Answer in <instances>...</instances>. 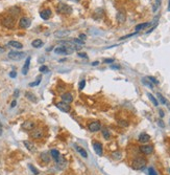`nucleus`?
<instances>
[{
	"label": "nucleus",
	"mask_w": 170,
	"mask_h": 175,
	"mask_svg": "<svg viewBox=\"0 0 170 175\" xmlns=\"http://www.w3.org/2000/svg\"><path fill=\"white\" fill-rule=\"evenodd\" d=\"M70 1H73V2H79L81 0H70Z\"/></svg>",
	"instance_id": "obj_52"
},
{
	"label": "nucleus",
	"mask_w": 170,
	"mask_h": 175,
	"mask_svg": "<svg viewBox=\"0 0 170 175\" xmlns=\"http://www.w3.org/2000/svg\"><path fill=\"white\" fill-rule=\"evenodd\" d=\"M62 101L65 102V103H71L73 101V96L71 92H65L62 94Z\"/></svg>",
	"instance_id": "obj_14"
},
{
	"label": "nucleus",
	"mask_w": 170,
	"mask_h": 175,
	"mask_svg": "<svg viewBox=\"0 0 170 175\" xmlns=\"http://www.w3.org/2000/svg\"><path fill=\"white\" fill-rule=\"evenodd\" d=\"M98 64H99V62H98V61H95V62L92 63V66H96V65H98Z\"/></svg>",
	"instance_id": "obj_51"
},
{
	"label": "nucleus",
	"mask_w": 170,
	"mask_h": 175,
	"mask_svg": "<svg viewBox=\"0 0 170 175\" xmlns=\"http://www.w3.org/2000/svg\"><path fill=\"white\" fill-rule=\"evenodd\" d=\"M50 155L52 156V158L56 161V163H58V161H60V158H61V154H60V152L56 149H52V150H51V151H50Z\"/></svg>",
	"instance_id": "obj_18"
},
{
	"label": "nucleus",
	"mask_w": 170,
	"mask_h": 175,
	"mask_svg": "<svg viewBox=\"0 0 170 175\" xmlns=\"http://www.w3.org/2000/svg\"><path fill=\"white\" fill-rule=\"evenodd\" d=\"M31 24V20L28 17H22L19 20V26L20 28H28Z\"/></svg>",
	"instance_id": "obj_7"
},
{
	"label": "nucleus",
	"mask_w": 170,
	"mask_h": 175,
	"mask_svg": "<svg viewBox=\"0 0 170 175\" xmlns=\"http://www.w3.org/2000/svg\"><path fill=\"white\" fill-rule=\"evenodd\" d=\"M160 4H161V0H156V3H154V5H153V12H156V10L159 9Z\"/></svg>",
	"instance_id": "obj_36"
},
{
	"label": "nucleus",
	"mask_w": 170,
	"mask_h": 175,
	"mask_svg": "<svg viewBox=\"0 0 170 175\" xmlns=\"http://www.w3.org/2000/svg\"><path fill=\"white\" fill-rule=\"evenodd\" d=\"M5 51V48L2 47V46H0V54H2V53H4Z\"/></svg>",
	"instance_id": "obj_50"
},
{
	"label": "nucleus",
	"mask_w": 170,
	"mask_h": 175,
	"mask_svg": "<svg viewBox=\"0 0 170 175\" xmlns=\"http://www.w3.org/2000/svg\"><path fill=\"white\" fill-rule=\"evenodd\" d=\"M147 79L149 80L151 83H153V84H159V81H158V80H156L154 77H148Z\"/></svg>",
	"instance_id": "obj_38"
},
{
	"label": "nucleus",
	"mask_w": 170,
	"mask_h": 175,
	"mask_svg": "<svg viewBox=\"0 0 170 175\" xmlns=\"http://www.w3.org/2000/svg\"><path fill=\"white\" fill-rule=\"evenodd\" d=\"M93 148H94V151L97 153V155L101 156L103 153L102 149V145L99 143V142H93Z\"/></svg>",
	"instance_id": "obj_11"
},
{
	"label": "nucleus",
	"mask_w": 170,
	"mask_h": 175,
	"mask_svg": "<svg viewBox=\"0 0 170 175\" xmlns=\"http://www.w3.org/2000/svg\"><path fill=\"white\" fill-rule=\"evenodd\" d=\"M40 159H41L43 164H49L50 163V155L47 152H43L40 155Z\"/></svg>",
	"instance_id": "obj_15"
},
{
	"label": "nucleus",
	"mask_w": 170,
	"mask_h": 175,
	"mask_svg": "<svg viewBox=\"0 0 170 175\" xmlns=\"http://www.w3.org/2000/svg\"><path fill=\"white\" fill-rule=\"evenodd\" d=\"M16 76H17V72H16V71H12L11 74H9L11 78H16Z\"/></svg>",
	"instance_id": "obj_43"
},
{
	"label": "nucleus",
	"mask_w": 170,
	"mask_h": 175,
	"mask_svg": "<svg viewBox=\"0 0 170 175\" xmlns=\"http://www.w3.org/2000/svg\"><path fill=\"white\" fill-rule=\"evenodd\" d=\"M111 68L112 69H120V66L119 65H111Z\"/></svg>",
	"instance_id": "obj_44"
},
{
	"label": "nucleus",
	"mask_w": 170,
	"mask_h": 175,
	"mask_svg": "<svg viewBox=\"0 0 170 175\" xmlns=\"http://www.w3.org/2000/svg\"><path fill=\"white\" fill-rule=\"evenodd\" d=\"M56 11H58L59 14H62V15H70V14H72L73 10L69 4L61 2L58 4V6H56Z\"/></svg>",
	"instance_id": "obj_2"
},
{
	"label": "nucleus",
	"mask_w": 170,
	"mask_h": 175,
	"mask_svg": "<svg viewBox=\"0 0 170 175\" xmlns=\"http://www.w3.org/2000/svg\"><path fill=\"white\" fill-rule=\"evenodd\" d=\"M147 96H148V99L150 100L151 103L153 104V106H158V105H159V102H158V100H156V98H154V96H153L152 94H151V93L148 92V93H147Z\"/></svg>",
	"instance_id": "obj_28"
},
{
	"label": "nucleus",
	"mask_w": 170,
	"mask_h": 175,
	"mask_svg": "<svg viewBox=\"0 0 170 175\" xmlns=\"http://www.w3.org/2000/svg\"><path fill=\"white\" fill-rule=\"evenodd\" d=\"M28 168H29V169H30L31 171H33V173H34L35 175H38V174H39V173H40V172H39V170L37 169L36 167L33 166V165L29 164V165H28Z\"/></svg>",
	"instance_id": "obj_34"
},
{
	"label": "nucleus",
	"mask_w": 170,
	"mask_h": 175,
	"mask_svg": "<svg viewBox=\"0 0 170 175\" xmlns=\"http://www.w3.org/2000/svg\"><path fill=\"white\" fill-rule=\"evenodd\" d=\"M40 71H41V72H42V74H46V72H48V70H49V69H48V67L47 66H45V65H42V66H41V67H40V69H39Z\"/></svg>",
	"instance_id": "obj_35"
},
{
	"label": "nucleus",
	"mask_w": 170,
	"mask_h": 175,
	"mask_svg": "<svg viewBox=\"0 0 170 175\" xmlns=\"http://www.w3.org/2000/svg\"><path fill=\"white\" fill-rule=\"evenodd\" d=\"M29 65H30V57H27L25 63H24V66L22 68V75L26 76L28 72V69H29Z\"/></svg>",
	"instance_id": "obj_16"
},
{
	"label": "nucleus",
	"mask_w": 170,
	"mask_h": 175,
	"mask_svg": "<svg viewBox=\"0 0 170 175\" xmlns=\"http://www.w3.org/2000/svg\"><path fill=\"white\" fill-rule=\"evenodd\" d=\"M79 39L83 40V41H85V40H86V35H85V34H81V35H79Z\"/></svg>",
	"instance_id": "obj_45"
},
{
	"label": "nucleus",
	"mask_w": 170,
	"mask_h": 175,
	"mask_svg": "<svg viewBox=\"0 0 170 175\" xmlns=\"http://www.w3.org/2000/svg\"><path fill=\"white\" fill-rule=\"evenodd\" d=\"M116 18H117V21L119 23H124L125 22V19H126V16L125 14L123 13V12H118L117 13V16H116Z\"/></svg>",
	"instance_id": "obj_17"
},
{
	"label": "nucleus",
	"mask_w": 170,
	"mask_h": 175,
	"mask_svg": "<svg viewBox=\"0 0 170 175\" xmlns=\"http://www.w3.org/2000/svg\"><path fill=\"white\" fill-rule=\"evenodd\" d=\"M23 144H24V146H25V147L27 148V150H29L30 152H35V151H36V147H35V145L33 144L31 142L24 141L23 142Z\"/></svg>",
	"instance_id": "obj_20"
},
{
	"label": "nucleus",
	"mask_w": 170,
	"mask_h": 175,
	"mask_svg": "<svg viewBox=\"0 0 170 175\" xmlns=\"http://www.w3.org/2000/svg\"><path fill=\"white\" fill-rule=\"evenodd\" d=\"M156 96H158V99L160 100V102H161L162 104H164V105H167L168 103H167V101H166V99H165L164 96H162L161 93H158V94H156Z\"/></svg>",
	"instance_id": "obj_33"
},
{
	"label": "nucleus",
	"mask_w": 170,
	"mask_h": 175,
	"mask_svg": "<svg viewBox=\"0 0 170 175\" xmlns=\"http://www.w3.org/2000/svg\"><path fill=\"white\" fill-rule=\"evenodd\" d=\"M158 124H159L160 127H162V128L165 127V124L163 123V121H162V120H159V121H158Z\"/></svg>",
	"instance_id": "obj_42"
},
{
	"label": "nucleus",
	"mask_w": 170,
	"mask_h": 175,
	"mask_svg": "<svg viewBox=\"0 0 170 175\" xmlns=\"http://www.w3.org/2000/svg\"><path fill=\"white\" fill-rule=\"evenodd\" d=\"M30 135H31V137L35 138V139H40V138L43 137L44 132H43V130L41 129V128H35V129L31 130Z\"/></svg>",
	"instance_id": "obj_6"
},
{
	"label": "nucleus",
	"mask_w": 170,
	"mask_h": 175,
	"mask_svg": "<svg viewBox=\"0 0 170 175\" xmlns=\"http://www.w3.org/2000/svg\"><path fill=\"white\" fill-rule=\"evenodd\" d=\"M75 148H76V150L78 151V153H79V154H81L83 157L86 158L87 156H88V154H87V151L85 149H83L81 147H78V146H75Z\"/></svg>",
	"instance_id": "obj_29"
},
{
	"label": "nucleus",
	"mask_w": 170,
	"mask_h": 175,
	"mask_svg": "<svg viewBox=\"0 0 170 175\" xmlns=\"http://www.w3.org/2000/svg\"><path fill=\"white\" fill-rule=\"evenodd\" d=\"M1 24L6 28H13L15 26V24H16V19H15V17L11 16V15H7V16L2 18Z\"/></svg>",
	"instance_id": "obj_3"
},
{
	"label": "nucleus",
	"mask_w": 170,
	"mask_h": 175,
	"mask_svg": "<svg viewBox=\"0 0 170 175\" xmlns=\"http://www.w3.org/2000/svg\"><path fill=\"white\" fill-rule=\"evenodd\" d=\"M9 15L11 16H13V17H16V16H18V15L20 14V9L18 8V6H13V8H11V9L9 10Z\"/></svg>",
	"instance_id": "obj_21"
},
{
	"label": "nucleus",
	"mask_w": 170,
	"mask_h": 175,
	"mask_svg": "<svg viewBox=\"0 0 170 175\" xmlns=\"http://www.w3.org/2000/svg\"><path fill=\"white\" fill-rule=\"evenodd\" d=\"M31 45H33V47H35V48H41L43 46V41L40 39H36L31 42Z\"/></svg>",
	"instance_id": "obj_26"
},
{
	"label": "nucleus",
	"mask_w": 170,
	"mask_h": 175,
	"mask_svg": "<svg viewBox=\"0 0 170 175\" xmlns=\"http://www.w3.org/2000/svg\"><path fill=\"white\" fill-rule=\"evenodd\" d=\"M159 112H160V116H161V118H164V116H165L164 111L162 110V109H160V110H159Z\"/></svg>",
	"instance_id": "obj_49"
},
{
	"label": "nucleus",
	"mask_w": 170,
	"mask_h": 175,
	"mask_svg": "<svg viewBox=\"0 0 170 175\" xmlns=\"http://www.w3.org/2000/svg\"><path fill=\"white\" fill-rule=\"evenodd\" d=\"M18 96H19V89H16L14 92V96L15 98H18Z\"/></svg>",
	"instance_id": "obj_48"
},
{
	"label": "nucleus",
	"mask_w": 170,
	"mask_h": 175,
	"mask_svg": "<svg viewBox=\"0 0 170 175\" xmlns=\"http://www.w3.org/2000/svg\"><path fill=\"white\" fill-rule=\"evenodd\" d=\"M16 105H17V102H16V100H14V101L12 102V104H11V107H12V108L16 107Z\"/></svg>",
	"instance_id": "obj_47"
},
{
	"label": "nucleus",
	"mask_w": 170,
	"mask_h": 175,
	"mask_svg": "<svg viewBox=\"0 0 170 175\" xmlns=\"http://www.w3.org/2000/svg\"><path fill=\"white\" fill-rule=\"evenodd\" d=\"M115 60L114 59H106L104 60V63H113Z\"/></svg>",
	"instance_id": "obj_46"
},
{
	"label": "nucleus",
	"mask_w": 170,
	"mask_h": 175,
	"mask_svg": "<svg viewBox=\"0 0 170 175\" xmlns=\"http://www.w3.org/2000/svg\"><path fill=\"white\" fill-rule=\"evenodd\" d=\"M7 45L11 46V47L16 48V49H21V48L23 47L22 43L18 42V41H9V42L7 43Z\"/></svg>",
	"instance_id": "obj_19"
},
{
	"label": "nucleus",
	"mask_w": 170,
	"mask_h": 175,
	"mask_svg": "<svg viewBox=\"0 0 170 175\" xmlns=\"http://www.w3.org/2000/svg\"><path fill=\"white\" fill-rule=\"evenodd\" d=\"M137 33H134V34H129V35H126V36H123V37H121L120 38V40H124V39H127V38H129V37H133V36H135Z\"/></svg>",
	"instance_id": "obj_40"
},
{
	"label": "nucleus",
	"mask_w": 170,
	"mask_h": 175,
	"mask_svg": "<svg viewBox=\"0 0 170 175\" xmlns=\"http://www.w3.org/2000/svg\"><path fill=\"white\" fill-rule=\"evenodd\" d=\"M149 141H150V136L148 135L147 133H142V134H140V136H139L140 143H148Z\"/></svg>",
	"instance_id": "obj_22"
},
{
	"label": "nucleus",
	"mask_w": 170,
	"mask_h": 175,
	"mask_svg": "<svg viewBox=\"0 0 170 175\" xmlns=\"http://www.w3.org/2000/svg\"><path fill=\"white\" fill-rule=\"evenodd\" d=\"M7 56H9V58L11 60H14V61H19V60H22L23 58L25 57V53H23V51H11Z\"/></svg>",
	"instance_id": "obj_4"
},
{
	"label": "nucleus",
	"mask_w": 170,
	"mask_h": 175,
	"mask_svg": "<svg viewBox=\"0 0 170 175\" xmlns=\"http://www.w3.org/2000/svg\"><path fill=\"white\" fill-rule=\"evenodd\" d=\"M56 106L58 108H59L60 110L61 111H63V112H66V113H68V112H70V110H71V107H70V105L68 104V103H65V102H58L56 104Z\"/></svg>",
	"instance_id": "obj_5"
},
{
	"label": "nucleus",
	"mask_w": 170,
	"mask_h": 175,
	"mask_svg": "<svg viewBox=\"0 0 170 175\" xmlns=\"http://www.w3.org/2000/svg\"><path fill=\"white\" fill-rule=\"evenodd\" d=\"M86 86V81L85 80H81V82H79V90H83Z\"/></svg>",
	"instance_id": "obj_39"
},
{
	"label": "nucleus",
	"mask_w": 170,
	"mask_h": 175,
	"mask_svg": "<svg viewBox=\"0 0 170 175\" xmlns=\"http://www.w3.org/2000/svg\"><path fill=\"white\" fill-rule=\"evenodd\" d=\"M140 151L145 155H148V154H151L153 152V147L151 145H143L140 147Z\"/></svg>",
	"instance_id": "obj_10"
},
{
	"label": "nucleus",
	"mask_w": 170,
	"mask_h": 175,
	"mask_svg": "<svg viewBox=\"0 0 170 175\" xmlns=\"http://www.w3.org/2000/svg\"><path fill=\"white\" fill-rule=\"evenodd\" d=\"M54 54H56V55H67L65 46H58V47H56L54 48Z\"/></svg>",
	"instance_id": "obj_25"
},
{
	"label": "nucleus",
	"mask_w": 170,
	"mask_h": 175,
	"mask_svg": "<svg viewBox=\"0 0 170 175\" xmlns=\"http://www.w3.org/2000/svg\"><path fill=\"white\" fill-rule=\"evenodd\" d=\"M102 135H103V137L106 138V139H110V137H111V133H110V131L108 129H104L102 130Z\"/></svg>",
	"instance_id": "obj_32"
},
{
	"label": "nucleus",
	"mask_w": 170,
	"mask_h": 175,
	"mask_svg": "<svg viewBox=\"0 0 170 175\" xmlns=\"http://www.w3.org/2000/svg\"><path fill=\"white\" fill-rule=\"evenodd\" d=\"M70 35V31H66V29H60L54 33V36L56 38H66L67 36Z\"/></svg>",
	"instance_id": "obj_13"
},
{
	"label": "nucleus",
	"mask_w": 170,
	"mask_h": 175,
	"mask_svg": "<svg viewBox=\"0 0 170 175\" xmlns=\"http://www.w3.org/2000/svg\"><path fill=\"white\" fill-rule=\"evenodd\" d=\"M22 129L23 130H26V131H31L33 129L36 128V123L33 121H25L24 123L22 124Z\"/></svg>",
	"instance_id": "obj_8"
},
{
	"label": "nucleus",
	"mask_w": 170,
	"mask_h": 175,
	"mask_svg": "<svg viewBox=\"0 0 170 175\" xmlns=\"http://www.w3.org/2000/svg\"><path fill=\"white\" fill-rule=\"evenodd\" d=\"M147 164V161L144 157H137L131 163V168L134 170H142Z\"/></svg>",
	"instance_id": "obj_1"
},
{
	"label": "nucleus",
	"mask_w": 170,
	"mask_h": 175,
	"mask_svg": "<svg viewBox=\"0 0 170 175\" xmlns=\"http://www.w3.org/2000/svg\"><path fill=\"white\" fill-rule=\"evenodd\" d=\"M168 11L170 12V0H169V4H168Z\"/></svg>",
	"instance_id": "obj_53"
},
{
	"label": "nucleus",
	"mask_w": 170,
	"mask_h": 175,
	"mask_svg": "<svg viewBox=\"0 0 170 175\" xmlns=\"http://www.w3.org/2000/svg\"><path fill=\"white\" fill-rule=\"evenodd\" d=\"M103 16V11L101 9H98L95 11L94 15H93V18L94 19H100V18H102Z\"/></svg>",
	"instance_id": "obj_27"
},
{
	"label": "nucleus",
	"mask_w": 170,
	"mask_h": 175,
	"mask_svg": "<svg viewBox=\"0 0 170 175\" xmlns=\"http://www.w3.org/2000/svg\"><path fill=\"white\" fill-rule=\"evenodd\" d=\"M41 81H42V77L40 76V77H38V78H37V81H35V82H33V83H29V86H30V87L38 86V85L41 83Z\"/></svg>",
	"instance_id": "obj_31"
},
{
	"label": "nucleus",
	"mask_w": 170,
	"mask_h": 175,
	"mask_svg": "<svg viewBox=\"0 0 170 175\" xmlns=\"http://www.w3.org/2000/svg\"><path fill=\"white\" fill-rule=\"evenodd\" d=\"M25 96L26 99H28L29 101H31L33 103H37L38 102V99H37V96H35L33 92H29V91H26L25 92Z\"/></svg>",
	"instance_id": "obj_24"
},
{
	"label": "nucleus",
	"mask_w": 170,
	"mask_h": 175,
	"mask_svg": "<svg viewBox=\"0 0 170 175\" xmlns=\"http://www.w3.org/2000/svg\"><path fill=\"white\" fill-rule=\"evenodd\" d=\"M151 23L150 22H145V23H140V24H138V25H136V27H135V29H136V31H141V29H145V28H147L148 26H150Z\"/></svg>",
	"instance_id": "obj_23"
},
{
	"label": "nucleus",
	"mask_w": 170,
	"mask_h": 175,
	"mask_svg": "<svg viewBox=\"0 0 170 175\" xmlns=\"http://www.w3.org/2000/svg\"><path fill=\"white\" fill-rule=\"evenodd\" d=\"M148 175H158V173H156V171L153 169L152 167H150V168L148 169Z\"/></svg>",
	"instance_id": "obj_37"
},
{
	"label": "nucleus",
	"mask_w": 170,
	"mask_h": 175,
	"mask_svg": "<svg viewBox=\"0 0 170 175\" xmlns=\"http://www.w3.org/2000/svg\"><path fill=\"white\" fill-rule=\"evenodd\" d=\"M51 14H52V13H51L50 9H45L40 12V16H41V18H42L43 20H48L51 17Z\"/></svg>",
	"instance_id": "obj_12"
},
{
	"label": "nucleus",
	"mask_w": 170,
	"mask_h": 175,
	"mask_svg": "<svg viewBox=\"0 0 170 175\" xmlns=\"http://www.w3.org/2000/svg\"><path fill=\"white\" fill-rule=\"evenodd\" d=\"M88 128L91 132H96V131H99L101 129V125L99 122H91L89 125H88Z\"/></svg>",
	"instance_id": "obj_9"
},
{
	"label": "nucleus",
	"mask_w": 170,
	"mask_h": 175,
	"mask_svg": "<svg viewBox=\"0 0 170 175\" xmlns=\"http://www.w3.org/2000/svg\"><path fill=\"white\" fill-rule=\"evenodd\" d=\"M78 57H81V58H84V59H87L88 56H87L86 53H78Z\"/></svg>",
	"instance_id": "obj_41"
},
{
	"label": "nucleus",
	"mask_w": 170,
	"mask_h": 175,
	"mask_svg": "<svg viewBox=\"0 0 170 175\" xmlns=\"http://www.w3.org/2000/svg\"><path fill=\"white\" fill-rule=\"evenodd\" d=\"M142 83L145 85V86H148V87L150 88V89H153L152 83H151L150 81H149V80L147 79V78H143V79H142Z\"/></svg>",
	"instance_id": "obj_30"
}]
</instances>
